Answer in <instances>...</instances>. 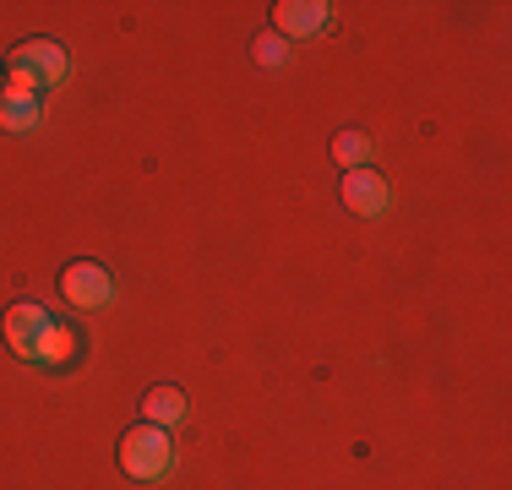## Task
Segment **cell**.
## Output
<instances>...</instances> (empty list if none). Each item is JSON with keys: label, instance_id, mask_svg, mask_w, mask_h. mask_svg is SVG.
I'll use <instances>...</instances> for the list:
<instances>
[{"label": "cell", "instance_id": "obj_8", "mask_svg": "<svg viewBox=\"0 0 512 490\" xmlns=\"http://www.w3.org/2000/svg\"><path fill=\"white\" fill-rule=\"evenodd\" d=\"M142 409H148V425H158V431H169V425H180V420H186V392H180V387H153Z\"/></svg>", "mask_w": 512, "mask_h": 490}, {"label": "cell", "instance_id": "obj_3", "mask_svg": "<svg viewBox=\"0 0 512 490\" xmlns=\"http://www.w3.org/2000/svg\"><path fill=\"white\" fill-rule=\"evenodd\" d=\"M60 294H66L71 311L93 316L115 300V278H109V267H99V262H71L66 273H60Z\"/></svg>", "mask_w": 512, "mask_h": 490}, {"label": "cell", "instance_id": "obj_1", "mask_svg": "<svg viewBox=\"0 0 512 490\" xmlns=\"http://www.w3.org/2000/svg\"><path fill=\"white\" fill-rule=\"evenodd\" d=\"M66 71H71V60L55 39H28V44H17L6 55V88H22V93L44 98V93H55L60 82H66Z\"/></svg>", "mask_w": 512, "mask_h": 490}, {"label": "cell", "instance_id": "obj_4", "mask_svg": "<svg viewBox=\"0 0 512 490\" xmlns=\"http://www.w3.org/2000/svg\"><path fill=\"white\" fill-rule=\"evenodd\" d=\"M50 327H55V316L44 311V305H33V300L11 305V311H6V343H11V354L33 365V354H39V343L50 338Z\"/></svg>", "mask_w": 512, "mask_h": 490}, {"label": "cell", "instance_id": "obj_7", "mask_svg": "<svg viewBox=\"0 0 512 490\" xmlns=\"http://www.w3.org/2000/svg\"><path fill=\"white\" fill-rule=\"evenodd\" d=\"M0 126L28 137V131L44 126V98L39 93H22V88H0Z\"/></svg>", "mask_w": 512, "mask_h": 490}, {"label": "cell", "instance_id": "obj_11", "mask_svg": "<svg viewBox=\"0 0 512 490\" xmlns=\"http://www.w3.org/2000/svg\"><path fill=\"white\" fill-rule=\"evenodd\" d=\"M256 60H262L267 71H278L289 60V39H278V33H267V39H256Z\"/></svg>", "mask_w": 512, "mask_h": 490}, {"label": "cell", "instance_id": "obj_6", "mask_svg": "<svg viewBox=\"0 0 512 490\" xmlns=\"http://www.w3.org/2000/svg\"><path fill=\"white\" fill-rule=\"evenodd\" d=\"M273 22L278 39H316L333 22V6L327 0H284V6H273Z\"/></svg>", "mask_w": 512, "mask_h": 490}, {"label": "cell", "instance_id": "obj_2", "mask_svg": "<svg viewBox=\"0 0 512 490\" xmlns=\"http://www.w3.org/2000/svg\"><path fill=\"white\" fill-rule=\"evenodd\" d=\"M120 469L131 474V480H164L169 469H175V436L158 431V425H137V431L120 436Z\"/></svg>", "mask_w": 512, "mask_h": 490}, {"label": "cell", "instance_id": "obj_10", "mask_svg": "<svg viewBox=\"0 0 512 490\" xmlns=\"http://www.w3.org/2000/svg\"><path fill=\"white\" fill-rule=\"evenodd\" d=\"M333 158L344 169H365V158H371V137H360V131H338V137H333Z\"/></svg>", "mask_w": 512, "mask_h": 490}, {"label": "cell", "instance_id": "obj_5", "mask_svg": "<svg viewBox=\"0 0 512 490\" xmlns=\"http://www.w3.org/2000/svg\"><path fill=\"white\" fill-rule=\"evenodd\" d=\"M344 207L360 218H382L393 207V186L376 169H344Z\"/></svg>", "mask_w": 512, "mask_h": 490}, {"label": "cell", "instance_id": "obj_9", "mask_svg": "<svg viewBox=\"0 0 512 490\" xmlns=\"http://www.w3.org/2000/svg\"><path fill=\"white\" fill-rule=\"evenodd\" d=\"M77 360V333H71L66 322L50 327V338L39 343V354H33V365H71Z\"/></svg>", "mask_w": 512, "mask_h": 490}]
</instances>
